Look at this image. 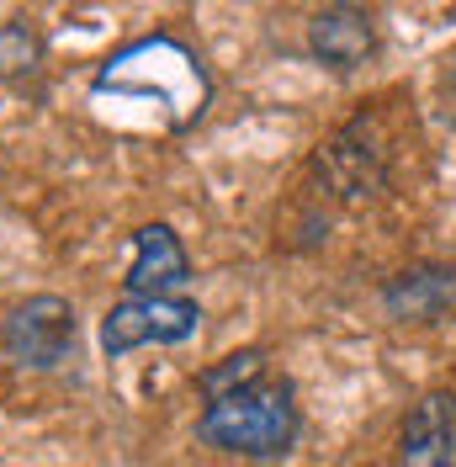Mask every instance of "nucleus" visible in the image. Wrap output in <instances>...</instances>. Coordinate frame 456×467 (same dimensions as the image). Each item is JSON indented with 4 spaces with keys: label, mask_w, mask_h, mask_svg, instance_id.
<instances>
[{
    "label": "nucleus",
    "mask_w": 456,
    "mask_h": 467,
    "mask_svg": "<svg viewBox=\"0 0 456 467\" xmlns=\"http://www.w3.org/2000/svg\"><path fill=\"white\" fill-rule=\"evenodd\" d=\"M154 96L165 112H171V128H192L207 107V75H202V58L175 43V37H139L128 43L122 54L107 58V69L96 75V96Z\"/></svg>",
    "instance_id": "nucleus-1"
},
{
    "label": "nucleus",
    "mask_w": 456,
    "mask_h": 467,
    "mask_svg": "<svg viewBox=\"0 0 456 467\" xmlns=\"http://www.w3.org/2000/svg\"><path fill=\"white\" fill-rule=\"evenodd\" d=\"M197 436L218 451L239 457H282L297 441V404H292V382L260 378L228 399H212L197 420Z\"/></svg>",
    "instance_id": "nucleus-2"
},
{
    "label": "nucleus",
    "mask_w": 456,
    "mask_h": 467,
    "mask_svg": "<svg viewBox=\"0 0 456 467\" xmlns=\"http://www.w3.org/2000/svg\"><path fill=\"white\" fill-rule=\"evenodd\" d=\"M0 340H5V356L16 367L54 372L64 361H75V308L64 297H54V292H37V297L16 303L5 314Z\"/></svg>",
    "instance_id": "nucleus-3"
},
{
    "label": "nucleus",
    "mask_w": 456,
    "mask_h": 467,
    "mask_svg": "<svg viewBox=\"0 0 456 467\" xmlns=\"http://www.w3.org/2000/svg\"><path fill=\"white\" fill-rule=\"evenodd\" d=\"M202 324V308L192 297H122L101 319V350L128 356L139 346H181Z\"/></svg>",
    "instance_id": "nucleus-4"
},
{
    "label": "nucleus",
    "mask_w": 456,
    "mask_h": 467,
    "mask_svg": "<svg viewBox=\"0 0 456 467\" xmlns=\"http://www.w3.org/2000/svg\"><path fill=\"white\" fill-rule=\"evenodd\" d=\"M192 282V261L181 250L171 223H143L133 229V265L122 276L128 297H175Z\"/></svg>",
    "instance_id": "nucleus-5"
},
{
    "label": "nucleus",
    "mask_w": 456,
    "mask_h": 467,
    "mask_svg": "<svg viewBox=\"0 0 456 467\" xmlns=\"http://www.w3.org/2000/svg\"><path fill=\"white\" fill-rule=\"evenodd\" d=\"M399 467H456V393H425L409 409Z\"/></svg>",
    "instance_id": "nucleus-6"
},
{
    "label": "nucleus",
    "mask_w": 456,
    "mask_h": 467,
    "mask_svg": "<svg viewBox=\"0 0 456 467\" xmlns=\"http://www.w3.org/2000/svg\"><path fill=\"white\" fill-rule=\"evenodd\" d=\"M377 48V32H371V16L361 5H329V11H318L314 22H308V54L318 64H329V69H340L350 75L356 64H367V54Z\"/></svg>",
    "instance_id": "nucleus-7"
},
{
    "label": "nucleus",
    "mask_w": 456,
    "mask_h": 467,
    "mask_svg": "<svg viewBox=\"0 0 456 467\" xmlns=\"http://www.w3.org/2000/svg\"><path fill=\"white\" fill-rule=\"evenodd\" d=\"M388 314L403 324H430L456 308V265H409L382 292Z\"/></svg>",
    "instance_id": "nucleus-8"
},
{
    "label": "nucleus",
    "mask_w": 456,
    "mask_h": 467,
    "mask_svg": "<svg viewBox=\"0 0 456 467\" xmlns=\"http://www.w3.org/2000/svg\"><path fill=\"white\" fill-rule=\"evenodd\" d=\"M260 378H265V350H239V356H223L218 367H207L197 378V388L212 404V399H228V393H239V388H250Z\"/></svg>",
    "instance_id": "nucleus-9"
},
{
    "label": "nucleus",
    "mask_w": 456,
    "mask_h": 467,
    "mask_svg": "<svg viewBox=\"0 0 456 467\" xmlns=\"http://www.w3.org/2000/svg\"><path fill=\"white\" fill-rule=\"evenodd\" d=\"M37 37L27 32V22H11V27L0 32V69L5 75H22V69H32L37 64Z\"/></svg>",
    "instance_id": "nucleus-10"
}]
</instances>
